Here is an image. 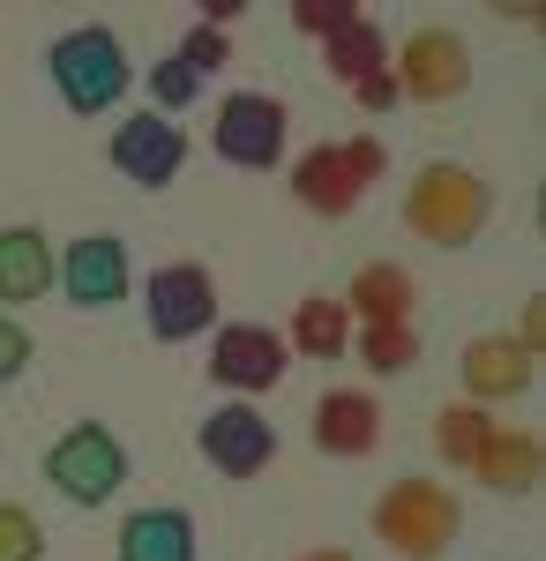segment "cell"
I'll list each match as a JSON object with an SVG mask.
<instances>
[{
    "instance_id": "7c38bea8",
    "label": "cell",
    "mask_w": 546,
    "mask_h": 561,
    "mask_svg": "<svg viewBox=\"0 0 546 561\" xmlns=\"http://www.w3.org/2000/svg\"><path fill=\"white\" fill-rule=\"evenodd\" d=\"M532 382H539V359L516 345V337H479V345H464V389H471V404L524 397Z\"/></svg>"
},
{
    "instance_id": "f546056e",
    "label": "cell",
    "mask_w": 546,
    "mask_h": 561,
    "mask_svg": "<svg viewBox=\"0 0 546 561\" xmlns=\"http://www.w3.org/2000/svg\"><path fill=\"white\" fill-rule=\"evenodd\" d=\"M516 345L539 359V345H546V300H524V322H516Z\"/></svg>"
},
{
    "instance_id": "5b68a950",
    "label": "cell",
    "mask_w": 546,
    "mask_h": 561,
    "mask_svg": "<svg viewBox=\"0 0 546 561\" xmlns=\"http://www.w3.org/2000/svg\"><path fill=\"white\" fill-rule=\"evenodd\" d=\"M211 150L225 165H240V173H270V165L285 158V98H270V90H232V98L217 105Z\"/></svg>"
},
{
    "instance_id": "2e32d148",
    "label": "cell",
    "mask_w": 546,
    "mask_h": 561,
    "mask_svg": "<svg viewBox=\"0 0 546 561\" xmlns=\"http://www.w3.org/2000/svg\"><path fill=\"white\" fill-rule=\"evenodd\" d=\"M121 561H203L187 510H135L121 524Z\"/></svg>"
},
{
    "instance_id": "7a4b0ae2",
    "label": "cell",
    "mask_w": 546,
    "mask_h": 561,
    "mask_svg": "<svg viewBox=\"0 0 546 561\" xmlns=\"http://www.w3.org/2000/svg\"><path fill=\"white\" fill-rule=\"evenodd\" d=\"M487 210H494L487 180L464 173V165H450V158L420 165L412 195H405V225H412L420 240H434V248H471L479 225H487Z\"/></svg>"
},
{
    "instance_id": "6da1fadb",
    "label": "cell",
    "mask_w": 546,
    "mask_h": 561,
    "mask_svg": "<svg viewBox=\"0 0 546 561\" xmlns=\"http://www.w3.org/2000/svg\"><path fill=\"white\" fill-rule=\"evenodd\" d=\"M367 524H375V539L389 547V554L442 561L450 547H457V531H464V510H457V494L434 486V479H397L389 494H375Z\"/></svg>"
},
{
    "instance_id": "ac0fdd59",
    "label": "cell",
    "mask_w": 546,
    "mask_h": 561,
    "mask_svg": "<svg viewBox=\"0 0 546 561\" xmlns=\"http://www.w3.org/2000/svg\"><path fill=\"white\" fill-rule=\"evenodd\" d=\"M471 472L487 479L494 494H532L539 486V434H487L479 442V457H471Z\"/></svg>"
},
{
    "instance_id": "9a60e30c",
    "label": "cell",
    "mask_w": 546,
    "mask_h": 561,
    "mask_svg": "<svg viewBox=\"0 0 546 561\" xmlns=\"http://www.w3.org/2000/svg\"><path fill=\"white\" fill-rule=\"evenodd\" d=\"M293 195L315 217H352L360 180H352V165H344V142H315V150L299 158V165H293Z\"/></svg>"
},
{
    "instance_id": "9c48e42d",
    "label": "cell",
    "mask_w": 546,
    "mask_h": 561,
    "mask_svg": "<svg viewBox=\"0 0 546 561\" xmlns=\"http://www.w3.org/2000/svg\"><path fill=\"white\" fill-rule=\"evenodd\" d=\"M105 150H113V173L135 180V187H166V180L187 165V135L172 128L166 113H135V121H121V135H113Z\"/></svg>"
},
{
    "instance_id": "484cf974",
    "label": "cell",
    "mask_w": 546,
    "mask_h": 561,
    "mask_svg": "<svg viewBox=\"0 0 546 561\" xmlns=\"http://www.w3.org/2000/svg\"><path fill=\"white\" fill-rule=\"evenodd\" d=\"M225 53H232V45H225V31H211V23H195V31L180 38V60H187L195 76H217V68H225Z\"/></svg>"
},
{
    "instance_id": "4dcf8cb0",
    "label": "cell",
    "mask_w": 546,
    "mask_h": 561,
    "mask_svg": "<svg viewBox=\"0 0 546 561\" xmlns=\"http://www.w3.org/2000/svg\"><path fill=\"white\" fill-rule=\"evenodd\" d=\"M299 561H352L344 547H315V554H299Z\"/></svg>"
},
{
    "instance_id": "4fadbf2b",
    "label": "cell",
    "mask_w": 546,
    "mask_h": 561,
    "mask_svg": "<svg viewBox=\"0 0 546 561\" xmlns=\"http://www.w3.org/2000/svg\"><path fill=\"white\" fill-rule=\"evenodd\" d=\"M382 442V404L367 389H330L315 404V449L322 457H367Z\"/></svg>"
},
{
    "instance_id": "f1b7e54d",
    "label": "cell",
    "mask_w": 546,
    "mask_h": 561,
    "mask_svg": "<svg viewBox=\"0 0 546 561\" xmlns=\"http://www.w3.org/2000/svg\"><path fill=\"white\" fill-rule=\"evenodd\" d=\"M352 98H360V105H367V113H389V105H397V98H405V90H397V76H389V68H375V76H367V83H352Z\"/></svg>"
},
{
    "instance_id": "7402d4cb",
    "label": "cell",
    "mask_w": 546,
    "mask_h": 561,
    "mask_svg": "<svg viewBox=\"0 0 546 561\" xmlns=\"http://www.w3.org/2000/svg\"><path fill=\"white\" fill-rule=\"evenodd\" d=\"M360 359H367V375H405L420 359L412 322H360Z\"/></svg>"
},
{
    "instance_id": "30bf717a",
    "label": "cell",
    "mask_w": 546,
    "mask_h": 561,
    "mask_svg": "<svg viewBox=\"0 0 546 561\" xmlns=\"http://www.w3.org/2000/svg\"><path fill=\"white\" fill-rule=\"evenodd\" d=\"M195 442H203V457H211L225 479H254V472H270V457H277V427H270L254 404H225V412H211Z\"/></svg>"
},
{
    "instance_id": "8992f818",
    "label": "cell",
    "mask_w": 546,
    "mask_h": 561,
    "mask_svg": "<svg viewBox=\"0 0 546 561\" xmlns=\"http://www.w3.org/2000/svg\"><path fill=\"white\" fill-rule=\"evenodd\" d=\"M143 314H150V337L158 345H187V337H203L217 322V285L203 262H166V270H150V285H143Z\"/></svg>"
},
{
    "instance_id": "ba28073f",
    "label": "cell",
    "mask_w": 546,
    "mask_h": 561,
    "mask_svg": "<svg viewBox=\"0 0 546 561\" xmlns=\"http://www.w3.org/2000/svg\"><path fill=\"white\" fill-rule=\"evenodd\" d=\"M464 83H471V53H464L457 31L426 23V31H412V38H405V60H397V90H405V98L450 105Z\"/></svg>"
},
{
    "instance_id": "e0dca14e",
    "label": "cell",
    "mask_w": 546,
    "mask_h": 561,
    "mask_svg": "<svg viewBox=\"0 0 546 561\" xmlns=\"http://www.w3.org/2000/svg\"><path fill=\"white\" fill-rule=\"evenodd\" d=\"M344 314H360V322H412V277L397 262H360L352 293H344Z\"/></svg>"
},
{
    "instance_id": "52a82bcc",
    "label": "cell",
    "mask_w": 546,
    "mask_h": 561,
    "mask_svg": "<svg viewBox=\"0 0 546 561\" xmlns=\"http://www.w3.org/2000/svg\"><path fill=\"white\" fill-rule=\"evenodd\" d=\"M285 337L277 330H262V322H225L211 345V382L240 389V397H254V389H277L285 382Z\"/></svg>"
},
{
    "instance_id": "603a6c76",
    "label": "cell",
    "mask_w": 546,
    "mask_h": 561,
    "mask_svg": "<svg viewBox=\"0 0 546 561\" xmlns=\"http://www.w3.org/2000/svg\"><path fill=\"white\" fill-rule=\"evenodd\" d=\"M195 98H203V76H195L180 53H166V60L150 68V105H158V113H180V105H195Z\"/></svg>"
},
{
    "instance_id": "4316f807",
    "label": "cell",
    "mask_w": 546,
    "mask_h": 561,
    "mask_svg": "<svg viewBox=\"0 0 546 561\" xmlns=\"http://www.w3.org/2000/svg\"><path fill=\"white\" fill-rule=\"evenodd\" d=\"M23 367H31V330L15 314H0V382H15Z\"/></svg>"
},
{
    "instance_id": "277c9868",
    "label": "cell",
    "mask_w": 546,
    "mask_h": 561,
    "mask_svg": "<svg viewBox=\"0 0 546 561\" xmlns=\"http://www.w3.org/2000/svg\"><path fill=\"white\" fill-rule=\"evenodd\" d=\"M45 479L76 502V510H98V502H113L127 479V449L113 427H98V420H83V427H68L53 449H45Z\"/></svg>"
},
{
    "instance_id": "cb8c5ba5",
    "label": "cell",
    "mask_w": 546,
    "mask_h": 561,
    "mask_svg": "<svg viewBox=\"0 0 546 561\" xmlns=\"http://www.w3.org/2000/svg\"><path fill=\"white\" fill-rule=\"evenodd\" d=\"M45 554V531L23 502H0V561H38Z\"/></svg>"
},
{
    "instance_id": "8fae6325",
    "label": "cell",
    "mask_w": 546,
    "mask_h": 561,
    "mask_svg": "<svg viewBox=\"0 0 546 561\" xmlns=\"http://www.w3.org/2000/svg\"><path fill=\"white\" fill-rule=\"evenodd\" d=\"M53 285L76 307H121L127 285H135V277H127V248L113 232H83V240L60 255V277H53Z\"/></svg>"
},
{
    "instance_id": "83f0119b",
    "label": "cell",
    "mask_w": 546,
    "mask_h": 561,
    "mask_svg": "<svg viewBox=\"0 0 546 561\" xmlns=\"http://www.w3.org/2000/svg\"><path fill=\"white\" fill-rule=\"evenodd\" d=\"M344 165H352V180H360V187H367V180L389 165V150H382L375 135H352V142H344Z\"/></svg>"
},
{
    "instance_id": "d6986e66",
    "label": "cell",
    "mask_w": 546,
    "mask_h": 561,
    "mask_svg": "<svg viewBox=\"0 0 546 561\" xmlns=\"http://www.w3.org/2000/svg\"><path fill=\"white\" fill-rule=\"evenodd\" d=\"M344 345H352V314H344V300L307 293V300L293 307V337H285V352H299V359H322V367H330Z\"/></svg>"
},
{
    "instance_id": "5bb4252c",
    "label": "cell",
    "mask_w": 546,
    "mask_h": 561,
    "mask_svg": "<svg viewBox=\"0 0 546 561\" xmlns=\"http://www.w3.org/2000/svg\"><path fill=\"white\" fill-rule=\"evenodd\" d=\"M53 277H60V255L45 248V232L38 225H8L0 232V300L31 307L38 293H53Z\"/></svg>"
},
{
    "instance_id": "44dd1931",
    "label": "cell",
    "mask_w": 546,
    "mask_h": 561,
    "mask_svg": "<svg viewBox=\"0 0 546 561\" xmlns=\"http://www.w3.org/2000/svg\"><path fill=\"white\" fill-rule=\"evenodd\" d=\"M487 434H494L487 404H442V412H434V449H442L450 465H471Z\"/></svg>"
},
{
    "instance_id": "3957f363",
    "label": "cell",
    "mask_w": 546,
    "mask_h": 561,
    "mask_svg": "<svg viewBox=\"0 0 546 561\" xmlns=\"http://www.w3.org/2000/svg\"><path fill=\"white\" fill-rule=\"evenodd\" d=\"M45 76H53V90H60V105L90 121V113H105V105H121V98H127V53H121V38H113V31L83 23V31L53 38Z\"/></svg>"
},
{
    "instance_id": "ffe728a7",
    "label": "cell",
    "mask_w": 546,
    "mask_h": 561,
    "mask_svg": "<svg viewBox=\"0 0 546 561\" xmlns=\"http://www.w3.org/2000/svg\"><path fill=\"white\" fill-rule=\"evenodd\" d=\"M322 45H330V76H337V83H367L375 68H389V53H382V31L367 23V15H352V23H344L337 38H322Z\"/></svg>"
},
{
    "instance_id": "d4e9b609",
    "label": "cell",
    "mask_w": 546,
    "mask_h": 561,
    "mask_svg": "<svg viewBox=\"0 0 546 561\" xmlns=\"http://www.w3.org/2000/svg\"><path fill=\"white\" fill-rule=\"evenodd\" d=\"M352 15H360L352 0H293V23H299V31H315V38H337Z\"/></svg>"
}]
</instances>
